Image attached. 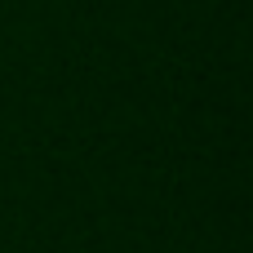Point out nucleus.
<instances>
[]
</instances>
